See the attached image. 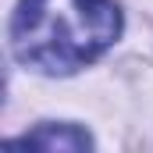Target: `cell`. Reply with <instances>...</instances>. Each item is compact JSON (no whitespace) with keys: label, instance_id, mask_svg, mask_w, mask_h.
Listing matches in <instances>:
<instances>
[{"label":"cell","instance_id":"1","mask_svg":"<svg viewBox=\"0 0 153 153\" xmlns=\"http://www.w3.org/2000/svg\"><path fill=\"white\" fill-rule=\"evenodd\" d=\"M121 36L114 0H18L11 50L25 68L71 75Z\"/></svg>","mask_w":153,"mask_h":153},{"label":"cell","instance_id":"2","mask_svg":"<svg viewBox=\"0 0 153 153\" xmlns=\"http://www.w3.org/2000/svg\"><path fill=\"white\" fill-rule=\"evenodd\" d=\"M11 150L25 146V150H64V153H75V150H89L93 139L75 128V125H39L36 132L22 135V139H11L7 143Z\"/></svg>","mask_w":153,"mask_h":153}]
</instances>
